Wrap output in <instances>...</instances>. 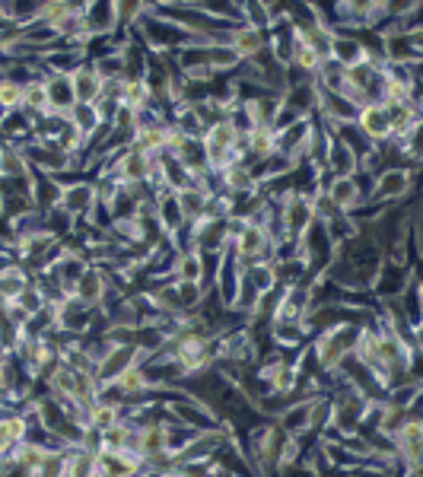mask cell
Returning a JSON list of instances; mask_svg holds the SVG:
<instances>
[{"instance_id":"14","label":"cell","mask_w":423,"mask_h":477,"mask_svg":"<svg viewBox=\"0 0 423 477\" xmlns=\"http://www.w3.org/2000/svg\"><path fill=\"white\" fill-rule=\"evenodd\" d=\"M70 87H73V99H77V105H95L99 96H103V77H99L95 67L87 61V64H80L70 73Z\"/></svg>"},{"instance_id":"6","label":"cell","mask_w":423,"mask_h":477,"mask_svg":"<svg viewBox=\"0 0 423 477\" xmlns=\"http://www.w3.org/2000/svg\"><path fill=\"white\" fill-rule=\"evenodd\" d=\"M394 462H402L404 468H420L423 462V427L420 417H408L402 427L392 433Z\"/></svg>"},{"instance_id":"26","label":"cell","mask_w":423,"mask_h":477,"mask_svg":"<svg viewBox=\"0 0 423 477\" xmlns=\"http://www.w3.org/2000/svg\"><path fill=\"white\" fill-rule=\"evenodd\" d=\"M22 105V83L13 77H0V109L20 112Z\"/></svg>"},{"instance_id":"24","label":"cell","mask_w":423,"mask_h":477,"mask_svg":"<svg viewBox=\"0 0 423 477\" xmlns=\"http://www.w3.org/2000/svg\"><path fill=\"white\" fill-rule=\"evenodd\" d=\"M176 197H178V207H182V213H185V220H188V223L201 220V210H204V201H207V191L204 188L191 185V188L176 191Z\"/></svg>"},{"instance_id":"29","label":"cell","mask_w":423,"mask_h":477,"mask_svg":"<svg viewBox=\"0 0 423 477\" xmlns=\"http://www.w3.org/2000/svg\"><path fill=\"white\" fill-rule=\"evenodd\" d=\"M7 115H10V112H4V109H0V124L7 121Z\"/></svg>"},{"instance_id":"25","label":"cell","mask_w":423,"mask_h":477,"mask_svg":"<svg viewBox=\"0 0 423 477\" xmlns=\"http://www.w3.org/2000/svg\"><path fill=\"white\" fill-rule=\"evenodd\" d=\"M67 121L73 124V128L80 130L83 140L93 138V130L103 124V118H99V112H95V105H73L70 115H67Z\"/></svg>"},{"instance_id":"20","label":"cell","mask_w":423,"mask_h":477,"mask_svg":"<svg viewBox=\"0 0 423 477\" xmlns=\"http://www.w3.org/2000/svg\"><path fill=\"white\" fill-rule=\"evenodd\" d=\"M29 159L22 153L20 144H4L0 140V179H22L29 175Z\"/></svg>"},{"instance_id":"15","label":"cell","mask_w":423,"mask_h":477,"mask_svg":"<svg viewBox=\"0 0 423 477\" xmlns=\"http://www.w3.org/2000/svg\"><path fill=\"white\" fill-rule=\"evenodd\" d=\"M268 36L270 32H261V29H252V26H236L233 32H229V48L239 54L242 61H252V58H258L264 48H268Z\"/></svg>"},{"instance_id":"18","label":"cell","mask_w":423,"mask_h":477,"mask_svg":"<svg viewBox=\"0 0 423 477\" xmlns=\"http://www.w3.org/2000/svg\"><path fill=\"white\" fill-rule=\"evenodd\" d=\"M61 185L54 175H45V172H36L32 169V207L36 210H42V213H48V210H54L58 207V201H61Z\"/></svg>"},{"instance_id":"11","label":"cell","mask_w":423,"mask_h":477,"mask_svg":"<svg viewBox=\"0 0 423 477\" xmlns=\"http://www.w3.org/2000/svg\"><path fill=\"white\" fill-rule=\"evenodd\" d=\"M309 420H312V395L300 398V401H290V405L278 414V420H274V423H278V427L284 430L290 439H296V436L312 433Z\"/></svg>"},{"instance_id":"19","label":"cell","mask_w":423,"mask_h":477,"mask_svg":"<svg viewBox=\"0 0 423 477\" xmlns=\"http://www.w3.org/2000/svg\"><path fill=\"white\" fill-rule=\"evenodd\" d=\"M335 64L341 67H353V64H363L369 54H366V48L357 42V36L353 32H337L335 42H331V54H328Z\"/></svg>"},{"instance_id":"17","label":"cell","mask_w":423,"mask_h":477,"mask_svg":"<svg viewBox=\"0 0 423 477\" xmlns=\"http://www.w3.org/2000/svg\"><path fill=\"white\" fill-rule=\"evenodd\" d=\"M270 344L280 350H296L306 340V322H286V318H270L268 322Z\"/></svg>"},{"instance_id":"3","label":"cell","mask_w":423,"mask_h":477,"mask_svg":"<svg viewBox=\"0 0 423 477\" xmlns=\"http://www.w3.org/2000/svg\"><path fill=\"white\" fill-rule=\"evenodd\" d=\"M278 213H280V226H284V236L290 242L303 236V232L312 226V195H303V191H290L278 201Z\"/></svg>"},{"instance_id":"2","label":"cell","mask_w":423,"mask_h":477,"mask_svg":"<svg viewBox=\"0 0 423 477\" xmlns=\"http://www.w3.org/2000/svg\"><path fill=\"white\" fill-rule=\"evenodd\" d=\"M239 138H242V134L229 121L211 124V128L204 130L201 146H204L207 166H211L213 172H220V169H227V166H233V163H239V156H236V144H239Z\"/></svg>"},{"instance_id":"28","label":"cell","mask_w":423,"mask_h":477,"mask_svg":"<svg viewBox=\"0 0 423 477\" xmlns=\"http://www.w3.org/2000/svg\"><path fill=\"white\" fill-rule=\"evenodd\" d=\"M13 248H7V252H0V274H4V271L10 268V264H13Z\"/></svg>"},{"instance_id":"27","label":"cell","mask_w":423,"mask_h":477,"mask_svg":"<svg viewBox=\"0 0 423 477\" xmlns=\"http://www.w3.org/2000/svg\"><path fill=\"white\" fill-rule=\"evenodd\" d=\"M13 303H20L22 309L29 312V315H36V312H42L45 305H48V303H45V297H42V289H38L36 283H29V287L22 289V293L13 299Z\"/></svg>"},{"instance_id":"16","label":"cell","mask_w":423,"mask_h":477,"mask_svg":"<svg viewBox=\"0 0 423 477\" xmlns=\"http://www.w3.org/2000/svg\"><path fill=\"white\" fill-rule=\"evenodd\" d=\"M83 22H87V36H115V4H83Z\"/></svg>"},{"instance_id":"7","label":"cell","mask_w":423,"mask_h":477,"mask_svg":"<svg viewBox=\"0 0 423 477\" xmlns=\"http://www.w3.org/2000/svg\"><path fill=\"white\" fill-rule=\"evenodd\" d=\"M423 58V32H388L382 36V61L388 64H420Z\"/></svg>"},{"instance_id":"8","label":"cell","mask_w":423,"mask_h":477,"mask_svg":"<svg viewBox=\"0 0 423 477\" xmlns=\"http://www.w3.org/2000/svg\"><path fill=\"white\" fill-rule=\"evenodd\" d=\"M144 360L146 356L140 354L137 347H112L103 360L95 363V382H99V389H103V385H112L118 376H121L124 369L140 366Z\"/></svg>"},{"instance_id":"21","label":"cell","mask_w":423,"mask_h":477,"mask_svg":"<svg viewBox=\"0 0 423 477\" xmlns=\"http://www.w3.org/2000/svg\"><path fill=\"white\" fill-rule=\"evenodd\" d=\"M121 105L131 112H144L146 105H153V93H150L144 77H124L121 80Z\"/></svg>"},{"instance_id":"22","label":"cell","mask_w":423,"mask_h":477,"mask_svg":"<svg viewBox=\"0 0 423 477\" xmlns=\"http://www.w3.org/2000/svg\"><path fill=\"white\" fill-rule=\"evenodd\" d=\"M29 283H32V274L22 268L20 261H13V264H10V268L0 274V305L13 303V299L20 297L22 289L29 287Z\"/></svg>"},{"instance_id":"10","label":"cell","mask_w":423,"mask_h":477,"mask_svg":"<svg viewBox=\"0 0 423 477\" xmlns=\"http://www.w3.org/2000/svg\"><path fill=\"white\" fill-rule=\"evenodd\" d=\"M169 140V118H156V121H140L134 130V150L144 156H162Z\"/></svg>"},{"instance_id":"9","label":"cell","mask_w":423,"mask_h":477,"mask_svg":"<svg viewBox=\"0 0 423 477\" xmlns=\"http://www.w3.org/2000/svg\"><path fill=\"white\" fill-rule=\"evenodd\" d=\"M353 124H357V130L372 146H382L386 140H392V128H388V115H386V109H382V102L363 105V109L353 115Z\"/></svg>"},{"instance_id":"13","label":"cell","mask_w":423,"mask_h":477,"mask_svg":"<svg viewBox=\"0 0 423 477\" xmlns=\"http://www.w3.org/2000/svg\"><path fill=\"white\" fill-rule=\"evenodd\" d=\"M124 417V407L118 401H105V398H95L93 405L83 411V430L93 436L105 433L109 427H115L118 420Z\"/></svg>"},{"instance_id":"1","label":"cell","mask_w":423,"mask_h":477,"mask_svg":"<svg viewBox=\"0 0 423 477\" xmlns=\"http://www.w3.org/2000/svg\"><path fill=\"white\" fill-rule=\"evenodd\" d=\"M417 185V169H379L372 175V188L369 197L363 204H372V207H398L402 201H408L414 195Z\"/></svg>"},{"instance_id":"12","label":"cell","mask_w":423,"mask_h":477,"mask_svg":"<svg viewBox=\"0 0 423 477\" xmlns=\"http://www.w3.org/2000/svg\"><path fill=\"white\" fill-rule=\"evenodd\" d=\"M42 83H45V96H48V112H52V115H61V118L70 115V109L77 105L70 77H67V73H45Z\"/></svg>"},{"instance_id":"5","label":"cell","mask_w":423,"mask_h":477,"mask_svg":"<svg viewBox=\"0 0 423 477\" xmlns=\"http://www.w3.org/2000/svg\"><path fill=\"white\" fill-rule=\"evenodd\" d=\"M109 289H112V277L105 274L103 264H89V268L77 277V283L70 287V299L83 303L87 309H103Z\"/></svg>"},{"instance_id":"23","label":"cell","mask_w":423,"mask_h":477,"mask_svg":"<svg viewBox=\"0 0 423 477\" xmlns=\"http://www.w3.org/2000/svg\"><path fill=\"white\" fill-rule=\"evenodd\" d=\"M73 7H77V4H67V0H45V4H38L36 26H42V29L58 32V26L67 20V16L73 13Z\"/></svg>"},{"instance_id":"4","label":"cell","mask_w":423,"mask_h":477,"mask_svg":"<svg viewBox=\"0 0 423 477\" xmlns=\"http://www.w3.org/2000/svg\"><path fill=\"white\" fill-rule=\"evenodd\" d=\"M58 207L64 210L67 217L73 223H83V220H93V213L99 210V197H95L93 181L87 179H73L64 181V188H61V201Z\"/></svg>"}]
</instances>
